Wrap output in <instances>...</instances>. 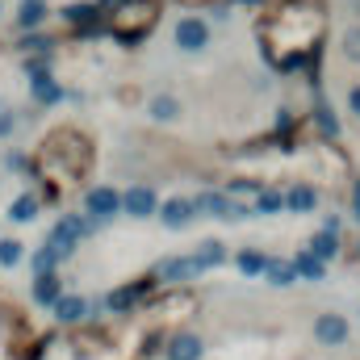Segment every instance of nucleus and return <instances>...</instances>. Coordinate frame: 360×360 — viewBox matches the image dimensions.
Here are the masks:
<instances>
[{"label": "nucleus", "mask_w": 360, "mask_h": 360, "mask_svg": "<svg viewBox=\"0 0 360 360\" xmlns=\"http://www.w3.org/2000/svg\"><path fill=\"white\" fill-rule=\"evenodd\" d=\"M96 8L109 13V30L122 42H143L155 25V13H160L155 0H101Z\"/></svg>", "instance_id": "1"}, {"label": "nucleus", "mask_w": 360, "mask_h": 360, "mask_svg": "<svg viewBox=\"0 0 360 360\" xmlns=\"http://www.w3.org/2000/svg\"><path fill=\"white\" fill-rule=\"evenodd\" d=\"M89 231H92L89 218H80V214H68V218H59V222H55V231H51V243H46V248H51V252L63 260V256H72V252H76V243H80Z\"/></svg>", "instance_id": "2"}, {"label": "nucleus", "mask_w": 360, "mask_h": 360, "mask_svg": "<svg viewBox=\"0 0 360 360\" xmlns=\"http://www.w3.org/2000/svg\"><path fill=\"white\" fill-rule=\"evenodd\" d=\"M201 260L197 256H168V260H160L155 264V281H168V285H188V281H197L201 276Z\"/></svg>", "instance_id": "3"}, {"label": "nucleus", "mask_w": 360, "mask_h": 360, "mask_svg": "<svg viewBox=\"0 0 360 360\" xmlns=\"http://www.w3.org/2000/svg\"><path fill=\"white\" fill-rule=\"evenodd\" d=\"M84 210H89V222H109L117 210H122V193H113V188H89V197H84Z\"/></svg>", "instance_id": "4"}, {"label": "nucleus", "mask_w": 360, "mask_h": 360, "mask_svg": "<svg viewBox=\"0 0 360 360\" xmlns=\"http://www.w3.org/2000/svg\"><path fill=\"white\" fill-rule=\"evenodd\" d=\"M122 210L130 218H151V214H160V201H155V193L147 184H134V188L122 193Z\"/></svg>", "instance_id": "5"}, {"label": "nucleus", "mask_w": 360, "mask_h": 360, "mask_svg": "<svg viewBox=\"0 0 360 360\" xmlns=\"http://www.w3.org/2000/svg\"><path fill=\"white\" fill-rule=\"evenodd\" d=\"M314 340L323 344V348H340L344 340H348V319L344 314H319V323H314Z\"/></svg>", "instance_id": "6"}, {"label": "nucleus", "mask_w": 360, "mask_h": 360, "mask_svg": "<svg viewBox=\"0 0 360 360\" xmlns=\"http://www.w3.org/2000/svg\"><path fill=\"white\" fill-rule=\"evenodd\" d=\"M210 42V25L201 21V17H184L176 21V46L180 51H201Z\"/></svg>", "instance_id": "7"}, {"label": "nucleus", "mask_w": 360, "mask_h": 360, "mask_svg": "<svg viewBox=\"0 0 360 360\" xmlns=\"http://www.w3.org/2000/svg\"><path fill=\"white\" fill-rule=\"evenodd\" d=\"M164 356H168V360H201V356H205V344H201L193 331H180V335L168 340Z\"/></svg>", "instance_id": "8"}, {"label": "nucleus", "mask_w": 360, "mask_h": 360, "mask_svg": "<svg viewBox=\"0 0 360 360\" xmlns=\"http://www.w3.org/2000/svg\"><path fill=\"white\" fill-rule=\"evenodd\" d=\"M160 218H164L168 231H184V226L193 222V201H188V197H172V201H164Z\"/></svg>", "instance_id": "9"}, {"label": "nucleus", "mask_w": 360, "mask_h": 360, "mask_svg": "<svg viewBox=\"0 0 360 360\" xmlns=\"http://www.w3.org/2000/svg\"><path fill=\"white\" fill-rule=\"evenodd\" d=\"M59 297H63V281H59L55 272H46V276L34 281V302H38V306H55Z\"/></svg>", "instance_id": "10"}, {"label": "nucleus", "mask_w": 360, "mask_h": 360, "mask_svg": "<svg viewBox=\"0 0 360 360\" xmlns=\"http://www.w3.org/2000/svg\"><path fill=\"white\" fill-rule=\"evenodd\" d=\"M63 21H72V25H80V30H96L101 25V8L96 4H68L63 8Z\"/></svg>", "instance_id": "11"}, {"label": "nucleus", "mask_w": 360, "mask_h": 360, "mask_svg": "<svg viewBox=\"0 0 360 360\" xmlns=\"http://www.w3.org/2000/svg\"><path fill=\"white\" fill-rule=\"evenodd\" d=\"M306 252H310L314 260H323V264H327V260H335V256H340V235H331V231H319V235L310 239V248H306Z\"/></svg>", "instance_id": "12"}, {"label": "nucleus", "mask_w": 360, "mask_h": 360, "mask_svg": "<svg viewBox=\"0 0 360 360\" xmlns=\"http://www.w3.org/2000/svg\"><path fill=\"white\" fill-rule=\"evenodd\" d=\"M84 314H89V302L76 297V293H68V297L55 302V319H59V323H80Z\"/></svg>", "instance_id": "13"}, {"label": "nucleus", "mask_w": 360, "mask_h": 360, "mask_svg": "<svg viewBox=\"0 0 360 360\" xmlns=\"http://www.w3.org/2000/svg\"><path fill=\"white\" fill-rule=\"evenodd\" d=\"M314 201H319V193H314L310 184H293V188L285 193V205H289L293 214H310V210H314Z\"/></svg>", "instance_id": "14"}, {"label": "nucleus", "mask_w": 360, "mask_h": 360, "mask_svg": "<svg viewBox=\"0 0 360 360\" xmlns=\"http://www.w3.org/2000/svg\"><path fill=\"white\" fill-rule=\"evenodd\" d=\"M147 285H151V281H143V285H122V289H113V293H109V310H113V314H126V310H130V306L139 302V293H143Z\"/></svg>", "instance_id": "15"}, {"label": "nucleus", "mask_w": 360, "mask_h": 360, "mask_svg": "<svg viewBox=\"0 0 360 360\" xmlns=\"http://www.w3.org/2000/svg\"><path fill=\"white\" fill-rule=\"evenodd\" d=\"M264 276H269V285H276V289H285V285H293V281H297V272H293V260H276V256H269V264H264Z\"/></svg>", "instance_id": "16"}, {"label": "nucleus", "mask_w": 360, "mask_h": 360, "mask_svg": "<svg viewBox=\"0 0 360 360\" xmlns=\"http://www.w3.org/2000/svg\"><path fill=\"white\" fill-rule=\"evenodd\" d=\"M293 272H297L302 281H323V276H327V264H323V260H314V256L302 248V252L293 256Z\"/></svg>", "instance_id": "17"}, {"label": "nucleus", "mask_w": 360, "mask_h": 360, "mask_svg": "<svg viewBox=\"0 0 360 360\" xmlns=\"http://www.w3.org/2000/svg\"><path fill=\"white\" fill-rule=\"evenodd\" d=\"M8 218H13V222H34V218H38V197H34V193H21V197L8 205Z\"/></svg>", "instance_id": "18"}, {"label": "nucleus", "mask_w": 360, "mask_h": 360, "mask_svg": "<svg viewBox=\"0 0 360 360\" xmlns=\"http://www.w3.org/2000/svg\"><path fill=\"white\" fill-rule=\"evenodd\" d=\"M193 256H197V260H201V269L210 272V269H218V264H222V260H226V248H222V243H218V239H205V243H201V248H197V252H193Z\"/></svg>", "instance_id": "19"}, {"label": "nucleus", "mask_w": 360, "mask_h": 360, "mask_svg": "<svg viewBox=\"0 0 360 360\" xmlns=\"http://www.w3.org/2000/svg\"><path fill=\"white\" fill-rule=\"evenodd\" d=\"M42 21H46V4H42V0L21 4V13H17V25H21V30H34V25H42Z\"/></svg>", "instance_id": "20"}, {"label": "nucleus", "mask_w": 360, "mask_h": 360, "mask_svg": "<svg viewBox=\"0 0 360 360\" xmlns=\"http://www.w3.org/2000/svg\"><path fill=\"white\" fill-rule=\"evenodd\" d=\"M59 96H63V89H59V84H55L46 72H42V76H34V101H42V105H55Z\"/></svg>", "instance_id": "21"}, {"label": "nucleus", "mask_w": 360, "mask_h": 360, "mask_svg": "<svg viewBox=\"0 0 360 360\" xmlns=\"http://www.w3.org/2000/svg\"><path fill=\"white\" fill-rule=\"evenodd\" d=\"M151 117H160V122H172V117H180L176 96H155V101H151Z\"/></svg>", "instance_id": "22"}, {"label": "nucleus", "mask_w": 360, "mask_h": 360, "mask_svg": "<svg viewBox=\"0 0 360 360\" xmlns=\"http://www.w3.org/2000/svg\"><path fill=\"white\" fill-rule=\"evenodd\" d=\"M285 205V193H276V188H260V197H256V214H276Z\"/></svg>", "instance_id": "23"}, {"label": "nucleus", "mask_w": 360, "mask_h": 360, "mask_svg": "<svg viewBox=\"0 0 360 360\" xmlns=\"http://www.w3.org/2000/svg\"><path fill=\"white\" fill-rule=\"evenodd\" d=\"M264 264H269V256H260V252H243L239 256V272L243 276H264Z\"/></svg>", "instance_id": "24"}, {"label": "nucleus", "mask_w": 360, "mask_h": 360, "mask_svg": "<svg viewBox=\"0 0 360 360\" xmlns=\"http://www.w3.org/2000/svg\"><path fill=\"white\" fill-rule=\"evenodd\" d=\"M0 264H4V269L21 264V243H17V239H0Z\"/></svg>", "instance_id": "25"}, {"label": "nucleus", "mask_w": 360, "mask_h": 360, "mask_svg": "<svg viewBox=\"0 0 360 360\" xmlns=\"http://www.w3.org/2000/svg\"><path fill=\"white\" fill-rule=\"evenodd\" d=\"M55 264H59V256H55L51 248H42V252L34 256V272H38V276H46V272H55Z\"/></svg>", "instance_id": "26"}, {"label": "nucleus", "mask_w": 360, "mask_h": 360, "mask_svg": "<svg viewBox=\"0 0 360 360\" xmlns=\"http://www.w3.org/2000/svg\"><path fill=\"white\" fill-rule=\"evenodd\" d=\"M344 55H348L352 63H360V25H352V30L344 34Z\"/></svg>", "instance_id": "27"}, {"label": "nucleus", "mask_w": 360, "mask_h": 360, "mask_svg": "<svg viewBox=\"0 0 360 360\" xmlns=\"http://www.w3.org/2000/svg\"><path fill=\"white\" fill-rule=\"evenodd\" d=\"M319 126H323V134H331V139L340 134V122L331 117V109H319Z\"/></svg>", "instance_id": "28"}, {"label": "nucleus", "mask_w": 360, "mask_h": 360, "mask_svg": "<svg viewBox=\"0 0 360 360\" xmlns=\"http://www.w3.org/2000/svg\"><path fill=\"white\" fill-rule=\"evenodd\" d=\"M231 193H239V197H260V184H252V180H235Z\"/></svg>", "instance_id": "29"}, {"label": "nucleus", "mask_w": 360, "mask_h": 360, "mask_svg": "<svg viewBox=\"0 0 360 360\" xmlns=\"http://www.w3.org/2000/svg\"><path fill=\"white\" fill-rule=\"evenodd\" d=\"M21 46H25V51H38V55H42V51L51 46V42H46V38H38V34H30V38H25Z\"/></svg>", "instance_id": "30"}, {"label": "nucleus", "mask_w": 360, "mask_h": 360, "mask_svg": "<svg viewBox=\"0 0 360 360\" xmlns=\"http://www.w3.org/2000/svg\"><path fill=\"white\" fill-rule=\"evenodd\" d=\"M348 109H352V113L360 117V84H356L352 92H348Z\"/></svg>", "instance_id": "31"}, {"label": "nucleus", "mask_w": 360, "mask_h": 360, "mask_svg": "<svg viewBox=\"0 0 360 360\" xmlns=\"http://www.w3.org/2000/svg\"><path fill=\"white\" fill-rule=\"evenodd\" d=\"M352 214H356V218H360V180H356V184H352Z\"/></svg>", "instance_id": "32"}, {"label": "nucleus", "mask_w": 360, "mask_h": 360, "mask_svg": "<svg viewBox=\"0 0 360 360\" xmlns=\"http://www.w3.org/2000/svg\"><path fill=\"white\" fill-rule=\"evenodd\" d=\"M13 130V113H0V134H8Z\"/></svg>", "instance_id": "33"}, {"label": "nucleus", "mask_w": 360, "mask_h": 360, "mask_svg": "<svg viewBox=\"0 0 360 360\" xmlns=\"http://www.w3.org/2000/svg\"><path fill=\"white\" fill-rule=\"evenodd\" d=\"M21 4H30V0H21Z\"/></svg>", "instance_id": "34"}]
</instances>
